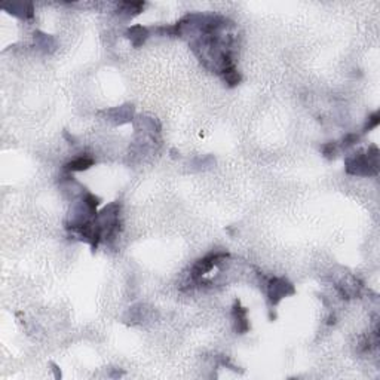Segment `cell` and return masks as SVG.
Listing matches in <instances>:
<instances>
[{
    "instance_id": "1",
    "label": "cell",
    "mask_w": 380,
    "mask_h": 380,
    "mask_svg": "<svg viewBox=\"0 0 380 380\" xmlns=\"http://www.w3.org/2000/svg\"><path fill=\"white\" fill-rule=\"evenodd\" d=\"M229 257L227 253H209L208 256H205L204 259H199L192 267L190 277L193 281H199L201 278L204 277L207 272H209L215 264H219L220 261H223Z\"/></svg>"
},
{
    "instance_id": "2",
    "label": "cell",
    "mask_w": 380,
    "mask_h": 380,
    "mask_svg": "<svg viewBox=\"0 0 380 380\" xmlns=\"http://www.w3.org/2000/svg\"><path fill=\"white\" fill-rule=\"evenodd\" d=\"M294 287L284 278H270L267 282V295L272 305H278L285 295L294 294Z\"/></svg>"
},
{
    "instance_id": "3",
    "label": "cell",
    "mask_w": 380,
    "mask_h": 380,
    "mask_svg": "<svg viewBox=\"0 0 380 380\" xmlns=\"http://www.w3.org/2000/svg\"><path fill=\"white\" fill-rule=\"evenodd\" d=\"M232 315H233V318H235V324H236L235 329H236V331H238L239 334L247 333V331L250 330V322H248V319H247V309L242 308L241 303H239L238 300H236L235 305H233Z\"/></svg>"
},
{
    "instance_id": "4",
    "label": "cell",
    "mask_w": 380,
    "mask_h": 380,
    "mask_svg": "<svg viewBox=\"0 0 380 380\" xmlns=\"http://www.w3.org/2000/svg\"><path fill=\"white\" fill-rule=\"evenodd\" d=\"M94 165V159L89 156H80L76 157L73 160H70L69 164L64 165V170L67 173H79V171H87Z\"/></svg>"
},
{
    "instance_id": "5",
    "label": "cell",
    "mask_w": 380,
    "mask_h": 380,
    "mask_svg": "<svg viewBox=\"0 0 380 380\" xmlns=\"http://www.w3.org/2000/svg\"><path fill=\"white\" fill-rule=\"evenodd\" d=\"M5 9H9L11 14H15L22 18H32L33 17V5L32 3H12V5H2Z\"/></svg>"
},
{
    "instance_id": "6",
    "label": "cell",
    "mask_w": 380,
    "mask_h": 380,
    "mask_svg": "<svg viewBox=\"0 0 380 380\" xmlns=\"http://www.w3.org/2000/svg\"><path fill=\"white\" fill-rule=\"evenodd\" d=\"M126 36L131 39V42L135 45V46H140L146 42V39L149 37V30L143 25H134L131 29H128L126 32Z\"/></svg>"
},
{
    "instance_id": "7",
    "label": "cell",
    "mask_w": 380,
    "mask_h": 380,
    "mask_svg": "<svg viewBox=\"0 0 380 380\" xmlns=\"http://www.w3.org/2000/svg\"><path fill=\"white\" fill-rule=\"evenodd\" d=\"M119 8H121V14H126L128 17H132L141 12V9L144 8V3L143 2H123L119 5Z\"/></svg>"
},
{
    "instance_id": "8",
    "label": "cell",
    "mask_w": 380,
    "mask_h": 380,
    "mask_svg": "<svg viewBox=\"0 0 380 380\" xmlns=\"http://www.w3.org/2000/svg\"><path fill=\"white\" fill-rule=\"evenodd\" d=\"M222 76H223L225 82L229 85V87H236V85L241 82V74L236 71L235 66H232V67H229V69L223 70V71H222Z\"/></svg>"
},
{
    "instance_id": "9",
    "label": "cell",
    "mask_w": 380,
    "mask_h": 380,
    "mask_svg": "<svg viewBox=\"0 0 380 380\" xmlns=\"http://www.w3.org/2000/svg\"><path fill=\"white\" fill-rule=\"evenodd\" d=\"M380 123V115L379 112H374L368 119H367V123L364 125V132H368L374 128H377Z\"/></svg>"
},
{
    "instance_id": "10",
    "label": "cell",
    "mask_w": 380,
    "mask_h": 380,
    "mask_svg": "<svg viewBox=\"0 0 380 380\" xmlns=\"http://www.w3.org/2000/svg\"><path fill=\"white\" fill-rule=\"evenodd\" d=\"M322 153L325 157H329V159H333L336 153H337V143H334V141H331V143H327L324 147H322Z\"/></svg>"
},
{
    "instance_id": "11",
    "label": "cell",
    "mask_w": 380,
    "mask_h": 380,
    "mask_svg": "<svg viewBox=\"0 0 380 380\" xmlns=\"http://www.w3.org/2000/svg\"><path fill=\"white\" fill-rule=\"evenodd\" d=\"M358 140H360V135H357V134H347L345 139H343V143H342V146H343V147H349V146L355 144V143H357Z\"/></svg>"
}]
</instances>
